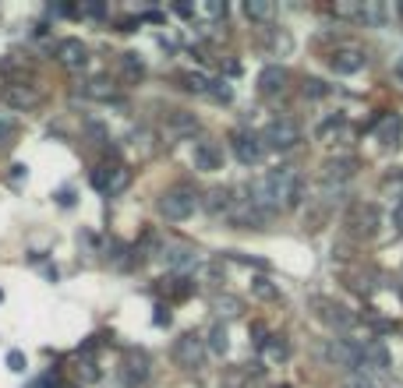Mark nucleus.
I'll return each instance as SVG.
<instances>
[{
    "instance_id": "obj_13",
    "label": "nucleus",
    "mask_w": 403,
    "mask_h": 388,
    "mask_svg": "<svg viewBox=\"0 0 403 388\" xmlns=\"http://www.w3.org/2000/svg\"><path fill=\"white\" fill-rule=\"evenodd\" d=\"M315 314H318L326 325H333V328H347V325H350V314H347L340 303H333V300H315Z\"/></svg>"
},
{
    "instance_id": "obj_43",
    "label": "nucleus",
    "mask_w": 403,
    "mask_h": 388,
    "mask_svg": "<svg viewBox=\"0 0 403 388\" xmlns=\"http://www.w3.org/2000/svg\"><path fill=\"white\" fill-rule=\"evenodd\" d=\"M89 134H92L96 142H106V131H103L99 124H89Z\"/></svg>"
},
{
    "instance_id": "obj_35",
    "label": "nucleus",
    "mask_w": 403,
    "mask_h": 388,
    "mask_svg": "<svg viewBox=\"0 0 403 388\" xmlns=\"http://www.w3.org/2000/svg\"><path fill=\"white\" fill-rule=\"evenodd\" d=\"M340 127H343V120H340V117H333V120L318 124V138H333V134H336Z\"/></svg>"
},
{
    "instance_id": "obj_48",
    "label": "nucleus",
    "mask_w": 403,
    "mask_h": 388,
    "mask_svg": "<svg viewBox=\"0 0 403 388\" xmlns=\"http://www.w3.org/2000/svg\"><path fill=\"white\" fill-rule=\"evenodd\" d=\"M0 300H4V293H0Z\"/></svg>"
},
{
    "instance_id": "obj_39",
    "label": "nucleus",
    "mask_w": 403,
    "mask_h": 388,
    "mask_svg": "<svg viewBox=\"0 0 403 388\" xmlns=\"http://www.w3.org/2000/svg\"><path fill=\"white\" fill-rule=\"evenodd\" d=\"M78 374H82L85 381H96V377H99V370H96V363H92V360H85V363L78 367Z\"/></svg>"
},
{
    "instance_id": "obj_6",
    "label": "nucleus",
    "mask_w": 403,
    "mask_h": 388,
    "mask_svg": "<svg viewBox=\"0 0 403 388\" xmlns=\"http://www.w3.org/2000/svg\"><path fill=\"white\" fill-rule=\"evenodd\" d=\"M326 356H329L336 367H350V370H357V367H361V346H357V342H350V339H336V342H329Z\"/></svg>"
},
{
    "instance_id": "obj_34",
    "label": "nucleus",
    "mask_w": 403,
    "mask_h": 388,
    "mask_svg": "<svg viewBox=\"0 0 403 388\" xmlns=\"http://www.w3.org/2000/svg\"><path fill=\"white\" fill-rule=\"evenodd\" d=\"M8 367H11L15 374H22V370L29 367V360H25V353H22V349H11V353H8Z\"/></svg>"
},
{
    "instance_id": "obj_12",
    "label": "nucleus",
    "mask_w": 403,
    "mask_h": 388,
    "mask_svg": "<svg viewBox=\"0 0 403 388\" xmlns=\"http://www.w3.org/2000/svg\"><path fill=\"white\" fill-rule=\"evenodd\" d=\"M329 64H333L336 75H357L364 68V54L361 50H340V54H333Z\"/></svg>"
},
{
    "instance_id": "obj_33",
    "label": "nucleus",
    "mask_w": 403,
    "mask_h": 388,
    "mask_svg": "<svg viewBox=\"0 0 403 388\" xmlns=\"http://www.w3.org/2000/svg\"><path fill=\"white\" fill-rule=\"evenodd\" d=\"M209 96H213L216 103H230V99H234V89H230L227 82H213V89H209Z\"/></svg>"
},
{
    "instance_id": "obj_5",
    "label": "nucleus",
    "mask_w": 403,
    "mask_h": 388,
    "mask_svg": "<svg viewBox=\"0 0 403 388\" xmlns=\"http://www.w3.org/2000/svg\"><path fill=\"white\" fill-rule=\"evenodd\" d=\"M234 156H237L244 166H255V163H262L266 145H262V138H255V134H248V131H237V134H234Z\"/></svg>"
},
{
    "instance_id": "obj_30",
    "label": "nucleus",
    "mask_w": 403,
    "mask_h": 388,
    "mask_svg": "<svg viewBox=\"0 0 403 388\" xmlns=\"http://www.w3.org/2000/svg\"><path fill=\"white\" fill-rule=\"evenodd\" d=\"M287 353H290V349H287V342H283L280 335L266 339V356H269V360H287Z\"/></svg>"
},
{
    "instance_id": "obj_21",
    "label": "nucleus",
    "mask_w": 403,
    "mask_h": 388,
    "mask_svg": "<svg viewBox=\"0 0 403 388\" xmlns=\"http://www.w3.org/2000/svg\"><path fill=\"white\" fill-rule=\"evenodd\" d=\"M244 15L255 18V22H269V18H273V4H269V0H248Z\"/></svg>"
},
{
    "instance_id": "obj_16",
    "label": "nucleus",
    "mask_w": 403,
    "mask_h": 388,
    "mask_svg": "<svg viewBox=\"0 0 403 388\" xmlns=\"http://www.w3.org/2000/svg\"><path fill=\"white\" fill-rule=\"evenodd\" d=\"M8 103H11L15 110H29V106H36V103H39V92L11 85V89H8Z\"/></svg>"
},
{
    "instance_id": "obj_32",
    "label": "nucleus",
    "mask_w": 403,
    "mask_h": 388,
    "mask_svg": "<svg viewBox=\"0 0 403 388\" xmlns=\"http://www.w3.org/2000/svg\"><path fill=\"white\" fill-rule=\"evenodd\" d=\"M252 289H255V296H259V300H276V296H280V293H276V286H273L269 279H255V286H252Z\"/></svg>"
},
{
    "instance_id": "obj_22",
    "label": "nucleus",
    "mask_w": 403,
    "mask_h": 388,
    "mask_svg": "<svg viewBox=\"0 0 403 388\" xmlns=\"http://www.w3.org/2000/svg\"><path fill=\"white\" fill-rule=\"evenodd\" d=\"M128 184H131V170L117 163V166H113V173H110V198H113V194H120Z\"/></svg>"
},
{
    "instance_id": "obj_2",
    "label": "nucleus",
    "mask_w": 403,
    "mask_h": 388,
    "mask_svg": "<svg viewBox=\"0 0 403 388\" xmlns=\"http://www.w3.org/2000/svg\"><path fill=\"white\" fill-rule=\"evenodd\" d=\"M297 142H301V131H297L294 120H269V124L262 127V145H266V149L283 152V149H294Z\"/></svg>"
},
{
    "instance_id": "obj_1",
    "label": "nucleus",
    "mask_w": 403,
    "mask_h": 388,
    "mask_svg": "<svg viewBox=\"0 0 403 388\" xmlns=\"http://www.w3.org/2000/svg\"><path fill=\"white\" fill-rule=\"evenodd\" d=\"M194 205H198V198H194V191L187 187V184H177V187H170V191H163L159 194V215L163 219H170V223H180V219H187L191 212H194Z\"/></svg>"
},
{
    "instance_id": "obj_38",
    "label": "nucleus",
    "mask_w": 403,
    "mask_h": 388,
    "mask_svg": "<svg viewBox=\"0 0 403 388\" xmlns=\"http://www.w3.org/2000/svg\"><path fill=\"white\" fill-rule=\"evenodd\" d=\"M152 325H156V328H163V325H170V311H166L163 303L156 307V314H152Z\"/></svg>"
},
{
    "instance_id": "obj_18",
    "label": "nucleus",
    "mask_w": 403,
    "mask_h": 388,
    "mask_svg": "<svg viewBox=\"0 0 403 388\" xmlns=\"http://www.w3.org/2000/svg\"><path fill=\"white\" fill-rule=\"evenodd\" d=\"M170 131H173V134H194V131H198V120H194V113H184V110H177V113L170 117Z\"/></svg>"
},
{
    "instance_id": "obj_46",
    "label": "nucleus",
    "mask_w": 403,
    "mask_h": 388,
    "mask_svg": "<svg viewBox=\"0 0 403 388\" xmlns=\"http://www.w3.org/2000/svg\"><path fill=\"white\" fill-rule=\"evenodd\" d=\"M396 226H399V230H403V205H399V208H396Z\"/></svg>"
},
{
    "instance_id": "obj_7",
    "label": "nucleus",
    "mask_w": 403,
    "mask_h": 388,
    "mask_svg": "<svg viewBox=\"0 0 403 388\" xmlns=\"http://www.w3.org/2000/svg\"><path fill=\"white\" fill-rule=\"evenodd\" d=\"M191 159H194V170L213 173V170H220V166H223V149H220L216 142H198Z\"/></svg>"
},
{
    "instance_id": "obj_11",
    "label": "nucleus",
    "mask_w": 403,
    "mask_h": 388,
    "mask_svg": "<svg viewBox=\"0 0 403 388\" xmlns=\"http://www.w3.org/2000/svg\"><path fill=\"white\" fill-rule=\"evenodd\" d=\"M361 367L364 370H385L389 367V349L382 346V342H368V346H361Z\"/></svg>"
},
{
    "instance_id": "obj_31",
    "label": "nucleus",
    "mask_w": 403,
    "mask_h": 388,
    "mask_svg": "<svg viewBox=\"0 0 403 388\" xmlns=\"http://www.w3.org/2000/svg\"><path fill=\"white\" fill-rule=\"evenodd\" d=\"M304 96H308V99H326V96H329V85L318 82V78H308V82H304Z\"/></svg>"
},
{
    "instance_id": "obj_40",
    "label": "nucleus",
    "mask_w": 403,
    "mask_h": 388,
    "mask_svg": "<svg viewBox=\"0 0 403 388\" xmlns=\"http://www.w3.org/2000/svg\"><path fill=\"white\" fill-rule=\"evenodd\" d=\"M191 289H194V286H191L187 279H177V286H173V296H177V300H184V296H187Z\"/></svg>"
},
{
    "instance_id": "obj_17",
    "label": "nucleus",
    "mask_w": 403,
    "mask_h": 388,
    "mask_svg": "<svg viewBox=\"0 0 403 388\" xmlns=\"http://www.w3.org/2000/svg\"><path fill=\"white\" fill-rule=\"evenodd\" d=\"M350 173H354V166H350L347 159H340V163H326V166H322V180H326V184H343Z\"/></svg>"
},
{
    "instance_id": "obj_37",
    "label": "nucleus",
    "mask_w": 403,
    "mask_h": 388,
    "mask_svg": "<svg viewBox=\"0 0 403 388\" xmlns=\"http://www.w3.org/2000/svg\"><path fill=\"white\" fill-rule=\"evenodd\" d=\"M202 11H206L209 18H223V15H227V4H220V0H209V4L202 8Z\"/></svg>"
},
{
    "instance_id": "obj_44",
    "label": "nucleus",
    "mask_w": 403,
    "mask_h": 388,
    "mask_svg": "<svg viewBox=\"0 0 403 388\" xmlns=\"http://www.w3.org/2000/svg\"><path fill=\"white\" fill-rule=\"evenodd\" d=\"M173 11H177V15H180V18H191V15H194V8H191V4H177V8H173Z\"/></svg>"
},
{
    "instance_id": "obj_45",
    "label": "nucleus",
    "mask_w": 403,
    "mask_h": 388,
    "mask_svg": "<svg viewBox=\"0 0 403 388\" xmlns=\"http://www.w3.org/2000/svg\"><path fill=\"white\" fill-rule=\"evenodd\" d=\"M57 201H61V205H71V201H75V194H71V191H61V194H57Z\"/></svg>"
},
{
    "instance_id": "obj_8",
    "label": "nucleus",
    "mask_w": 403,
    "mask_h": 388,
    "mask_svg": "<svg viewBox=\"0 0 403 388\" xmlns=\"http://www.w3.org/2000/svg\"><path fill=\"white\" fill-rule=\"evenodd\" d=\"M399 131H403L399 113H385V117L375 124V142H378L382 149H396V145H399Z\"/></svg>"
},
{
    "instance_id": "obj_41",
    "label": "nucleus",
    "mask_w": 403,
    "mask_h": 388,
    "mask_svg": "<svg viewBox=\"0 0 403 388\" xmlns=\"http://www.w3.org/2000/svg\"><path fill=\"white\" fill-rule=\"evenodd\" d=\"M138 25H142V18H124V22H120V32H135Z\"/></svg>"
},
{
    "instance_id": "obj_9",
    "label": "nucleus",
    "mask_w": 403,
    "mask_h": 388,
    "mask_svg": "<svg viewBox=\"0 0 403 388\" xmlns=\"http://www.w3.org/2000/svg\"><path fill=\"white\" fill-rule=\"evenodd\" d=\"M120 377H124L128 388L145 384V381H149V356H145V353H128V363H124Z\"/></svg>"
},
{
    "instance_id": "obj_47",
    "label": "nucleus",
    "mask_w": 403,
    "mask_h": 388,
    "mask_svg": "<svg viewBox=\"0 0 403 388\" xmlns=\"http://www.w3.org/2000/svg\"><path fill=\"white\" fill-rule=\"evenodd\" d=\"M396 75H399V78H403V61H399V64H396Z\"/></svg>"
},
{
    "instance_id": "obj_10",
    "label": "nucleus",
    "mask_w": 403,
    "mask_h": 388,
    "mask_svg": "<svg viewBox=\"0 0 403 388\" xmlns=\"http://www.w3.org/2000/svg\"><path fill=\"white\" fill-rule=\"evenodd\" d=\"M57 61H61L64 68H82V64L89 61V50H85L82 39H61V43H57Z\"/></svg>"
},
{
    "instance_id": "obj_25",
    "label": "nucleus",
    "mask_w": 403,
    "mask_h": 388,
    "mask_svg": "<svg viewBox=\"0 0 403 388\" xmlns=\"http://www.w3.org/2000/svg\"><path fill=\"white\" fill-rule=\"evenodd\" d=\"M350 388H378V377H375V370H364V367L350 370Z\"/></svg>"
},
{
    "instance_id": "obj_3",
    "label": "nucleus",
    "mask_w": 403,
    "mask_h": 388,
    "mask_svg": "<svg viewBox=\"0 0 403 388\" xmlns=\"http://www.w3.org/2000/svg\"><path fill=\"white\" fill-rule=\"evenodd\" d=\"M202 356H206V342H202V335H194V332H184V335L173 342V360H177L180 367L194 370V367L202 363Z\"/></svg>"
},
{
    "instance_id": "obj_42",
    "label": "nucleus",
    "mask_w": 403,
    "mask_h": 388,
    "mask_svg": "<svg viewBox=\"0 0 403 388\" xmlns=\"http://www.w3.org/2000/svg\"><path fill=\"white\" fill-rule=\"evenodd\" d=\"M85 15H92V18H103V15H106V8H103V4H89V8H85Z\"/></svg>"
},
{
    "instance_id": "obj_28",
    "label": "nucleus",
    "mask_w": 403,
    "mask_h": 388,
    "mask_svg": "<svg viewBox=\"0 0 403 388\" xmlns=\"http://www.w3.org/2000/svg\"><path fill=\"white\" fill-rule=\"evenodd\" d=\"M227 346H230V342H227V328H223V325H213V332H209V349L223 356Z\"/></svg>"
},
{
    "instance_id": "obj_36",
    "label": "nucleus",
    "mask_w": 403,
    "mask_h": 388,
    "mask_svg": "<svg viewBox=\"0 0 403 388\" xmlns=\"http://www.w3.org/2000/svg\"><path fill=\"white\" fill-rule=\"evenodd\" d=\"M11 138H15V120L11 117H0V145L11 142Z\"/></svg>"
},
{
    "instance_id": "obj_29",
    "label": "nucleus",
    "mask_w": 403,
    "mask_h": 388,
    "mask_svg": "<svg viewBox=\"0 0 403 388\" xmlns=\"http://www.w3.org/2000/svg\"><path fill=\"white\" fill-rule=\"evenodd\" d=\"M110 173H113V166H96L92 170V187L103 191V194H110Z\"/></svg>"
},
{
    "instance_id": "obj_14",
    "label": "nucleus",
    "mask_w": 403,
    "mask_h": 388,
    "mask_svg": "<svg viewBox=\"0 0 403 388\" xmlns=\"http://www.w3.org/2000/svg\"><path fill=\"white\" fill-rule=\"evenodd\" d=\"M283 85H287V71H283L280 64H269V68H262V75H259V89H262L266 96H276V92H283Z\"/></svg>"
},
{
    "instance_id": "obj_26",
    "label": "nucleus",
    "mask_w": 403,
    "mask_h": 388,
    "mask_svg": "<svg viewBox=\"0 0 403 388\" xmlns=\"http://www.w3.org/2000/svg\"><path fill=\"white\" fill-rule=\"evenodd\" d=\"M120 61H124V75H128V82H138V78L145 75V64L138 61V54H124Z\"/></svg>"
},
{
    "instance_id": "obj_19",
    "label": "nucleus",
    "mask_w": 403,
    "mask_h": 388,
    "mask_svg": "<svg viewBox=\"0 0 403 388\" xmlns=\"http://www.w3.org/2000/svg\"><path fill=\"white\" fill-rule=\"evenodd\" d=\"M85 92H89L92 99H106V103L117 96V89H113V82H110V78H92V82L85 85Z\"/></svg>"
},
{
    "instance_id": "obj_15",
    "label": "nucleus",
    "mask_w": 403,
    "mask_h": 388,
    "mask_svg": "<svg viewBox=\"0 0 403 388\" xmlns=\"http://www.w3.org/2000/svg\"><path fill=\"white\" fill-rule=\"evenodd\" d=\"M230 205H234V198H230V191H227V187H213V191L206 194V212H213V215L227 212Z\"/></svg>"
},
{
    "instance_id": "obj_24",
    "label": "nucleus",
    "mask_w": 403,
    "mask_h": 388,
    "mask_svg": "<svg viewBox=\"0 0 403 388\" xmlns=\"http://www.w3.org/2000/svg\"><path fill=\"white\" fill-rule=\"evenodd\" d=\"M180 82H184V89H187V92H206V96H209V89H213V82H209L206 75H198V71L184 75Z\"/></svg>"
},
{
    "instance_id": "obj_20",
    "label": "nucleus",
    "mask_w": 403,
    "mask_h": 388,
    "mask_svg": "<svg viewBox=\"0 0 403 388\" xmlns=\"http://www.w3.org/2000/svg\"><path fill=\"white\" fill-rule=\"evenodd\" d=\"M357 18L368 22V25H382L385 22V8L378 4V0H368V4H361V15Z\"/></svg>"
},
{
    "instance_id": "obj_23",
    "label": "nucleus",
    "mask_w": 403,
    "mask_h": 388,
    "mask_svg": "<svg viewBox=\"0 0 403 388\" xmlns=\"http://www.w3.org/2000/svg\"><path fill=\"white\" fill-rule=\"evenodd\" d=\"M354 215H357V223H361V226H357V230H361V233H364V237H368V233H371V230H375V226H378V212H375V208H371V205H361V208H357V212H354Z\"/></svg>"
},
{
    "instance_id": "obj_4",
    "label": "nucleus",
    "mask_w": 403,
    "mask_h": 388,
    "mask_svg": "<svg viewBox=\"0 0 403 388\" xmlns=\"http://www.w3.org/2000/svg\"><path fill=\"white\" fill-rule=\"evenodd\" d=\"M159 258H163V265L173 268V272H187V268L198 265V251L187 247V244H163V247H159Z\"/></svg>"
},
{
    "instance_id": "obj_27",
    "label": "nucleus",
    "mask_w": 403,
    "mask_h": 388,
    "mask_svg": "<svg viewBox=\"0 0 403 388\" xmlns=\"http://www.w3.org/2000/svg\"><path fill=\"white\" fill-rule=\"evenodd\" d=\"M213 307H216V314H223V318H234V314H241V303H237V296H216V300H213Z\"/></svg>"
}]
</instances>
